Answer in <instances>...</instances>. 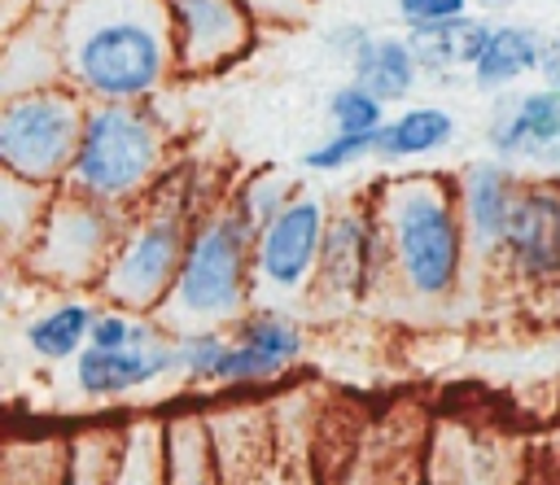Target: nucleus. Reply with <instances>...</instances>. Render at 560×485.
Returning <instances> with one entry per match:
<instances>
[{"label":"nucleus","mask_w":560,"mask_h":485,"mask_svg":"<svg viewBox=\"0 0 560 485\" xmlns=\"http://www.w3.org/2000/svg\"><path fill=\"white\" fill-rule=\"evenodd\" d=\"M254 236L258 227L236 210V201H219L201 210L179 280L158 310L171 332L188 328H232L254 310L258 275H254Z\"/></svg>","instance_id":"nucleus-3"},{"label":"nucleus","mask_w":560,"mask_h":485,"mask_svg":"<svg viewBox=\"0 0 560 485\" xmlns=\"http://www.w3.org/2000/svg\"><path fill=\"white\" fill-rule=\"evenodd\" d=\"M66 476L61 485H109L114 476V459H118V441L122 433H79L66 437Z\"/></svg>","instance_id":"nucleus-26"},{"label":"nucleus","mask_w":560,"mask_h":485,"mask_svg":"<svg viewBox=\"0 0 560 485\" xmlns=\"http://www.w3.org/2000/svg\"><path fill=\"white\" fill-rule=\"evenodd\" d=\"M455 114L442 109V105H407L402 114H394L385 127H381V140H376V162L381 166H402V162H424V157H438L455 144Z\"/></svg>","instance_id":"nucleus-17"},{"label":"nucleus","mask_w":560,"mask_h":485,"mask_svg":"<svg viewBox=\"0 0 560 485\" xmlns=\"http://www.w3.org/2000/svg\"><path fill=\"white\" fill-rule=\"evenodd\" d=\"M516 485H556V481H551L542 468H529V472H521V476H516Z\"/></svg>","instance_id":"nucleus-36"},{"label":"nucleus","mask_w":560,"mask_h":485,"mask_svg":"<svg viewBox=\"0 0 560 485\" xmlns=\"http://www.w3.org/2000/svg\"><path fill=\"white\" fill-rule=\"evenodd\" d=\"M503 262L525 284H556L560 280V175H529L521 184Z\"/></svg>","instance_id":"nucleus-12"},{"label":"nucleus","mask_w":560,"mask_h":485,"mask_svg":"<svg viewBox=\"0 0 560 485\" xmlns=\"http://www.w3.org/2000/svg\"><path fill=\"white\" fill-rule=\"evenodd\" d=\"M88 105L70 83L31 87L0 100V170L35 184V188H66Z\"/></svg>","instance_id":"nucleus-7"},{"label":"nucleus","mask_w":560,"mask_h":485,"mask_svg":"<svg viewBox=\"0 0 560 485\" xmlns=\"http://www.w3.org/2000/svg\"><path fill=\"white\" fill-rule=\"evenodd\" d=\"M328 118H332V131H350V135H376L389 118H385V100H376L368 87H359L354 79L341 83L332 96H328Z\"/></svg>","instance_id":"nucleus-28"},{"label":"nucleus","mask_w":560,"mask_h":485,"mask_svg":"<svg viewBox=\"0 0 560 485\" xmlns=\"http://www.w3.org/2000/svg\"><path fill=\"white\" fill-rule=\"evenodd\" d=\"M92 319H96V306L70 293L26 319V332H22L26 350L39 363H74L92 341Z\"/></svg>","instance_id":"nucleus-21"},{"label":"nucleus","mask_w":560,"mask_h":485,"mask_svg":"<svg viewBox=\"0 0 560 485\" xmlns=\"http://www.w3.org/2000/svg\"><path fill=\"white\" fill-rule=\"evenodd\" d=\"M368 35H372L368 26L350 22V26H332V31L324 35V44H328V48H332V52H337L341 61H350V57H354V52H359V48L368 44Z\"/></svg>","instance_id":"nucleus-33"},{"label":"nucleus","mask_w":560,"mask_h":485,"mask_svg":"<svg viewBox=\"0 0 560 485\" xmlns=\"http://www.w3.org/2000/svg\"><path fill=\"white\" fill-rule=\"evenodd\" d=\"M306 350L302 323L284 310H249L228 328V350L219 367V385H262L284 376Z\"/></svg>","instance_id":"nucleus-13"},{"label":"nucleus","mask_w":560,"mask_h":485,"mask_svg":"<svg viewBox=\"0 0 560 485\" xmlns=\"http://www.w3.org/2000/svg\"><path fill=\"white\" fill-rule=\"evenodd\" d=\"M542 35L525 22H490L472 66H468V79L477 92H508L516 87L525 74H538V61H542Z\"/></svg>","instance_id":"nucleus-16"},{"label":"nucleus","mask_w":560,"mask_h":485,"mask_svg":"<svg viewBox=\"0 0 560 485\" xmlns=\"http://www.w3.org/2000/svg\"><path fill=\"white\" fill-rule=\"evenodd\" d=\"M162 446H166V485H228L219 437L206 415L166 419Z\"/></svg>","instance_id":"nucleus-19"},{"label":"nucleus","mask_w":560,"mask_h":485,"mask_svg":"<svg viewBox=\"0 0 560 485\" xmlns=\"http://www.w3.org/2000/svg\"><path fill=\"white\" fill-rule=\"evenodd\" d=\"M547 170H556V175H560V144H556V153H551V162H547Z\"/></svg>","instance_id":"nucleus-39"},{"label":"nucleus","mask_w":560,"mask_h":485,"mask_svg":"<svg viewBox=\"0 0 560 485\" xmlns=\"http://www.w3.org/2000/svg\"><path fill=\"white\" fill-rule=\"evenodd\" d=\"M394 9H398V22L407 31H416V26H438V22L468 17L472 0H394Z\"/></svg>","instance_id":"nucleus-31"},{"label":"nucleus","mask_w":560,"mask_h":485,"mask_svg":"<svg viewBox=\"0 0 560 485\" xmlns=\"http://www.w3.org/2000/svg\"><path fill=\"white\" fill-rule=\"evenodd\" d=\"M197 188L192 175H166L131 214L122 227V240L96 284V293L109 306H122L131 315H158L179 280L192 227H197Z\"/></svg>","instance_id":"nucleus-4"},{"label":"nucleus","mask_w":560,"mask_h":485,"mask_svg":"<svg viewBox=\"0 0 560 485\" xmlns=\"http://www.w3.org/2000/svg\"><path fill=\"white\" fill-rule=\"evenodd\" d=\"M52 26L66 83L92 105H144L175 74L166 0H66Z\"/></svg>","instance_id":"nucleus-1"},{"label":"nucleus","mask_w":560,"mask_h":485,"mask_svg":"<svg viewBox=\"0 0 560 485\" xmlns=\"http://www.w3.org/2000/svg\"><path fill=\"white\" fill-rule=\"evenodd\" d=\"M556 35H560V26H556Z\"/></svg>","instance_id":"nucleus-40"},{"label":"nucleus","mask_w":560,"mask_h":485,"mask_svg":"<svg viewBox=\"0 0 560 485\" xmlns=\"http://www.w3.org/2000/svg\"><path fill=\"white\" fill-rule=\"evenodd\" d=\"M302 188L293 184V179H284L280 170H262V175H249L241 188H236V210L254 223V227H262L267 218H276L293 197H298Z\"/></svg>","instance_id":"nucleus-30"},{"label":"nucleus","mask_w":560,"mask_h":485,"mask_svg":"<svg viewBox=\"0 0 560 485\" xmlns=\"http://www.w3.org/2000/svg\"><path fill=\"white\" fill-rule=\"evenodd\" d=\"M262 26H298L311 17L315 0H245Z\"/></svg>","instance_id":"nucleus-32"},{"label":"nucleus","mask_w":560,"mask_h":485,"mask_svg":"<svg viewBox=\"0 0 560 485\" xmlns=\"http://www.w3.org/2000/svg\"><path fill=\"white\" fill-rule=\"evenodd\" d=\"M109 485H166V446H162V424H127L114 459Z\"/></svg>","instance_id":"nucleus-24"},{"label":"nucleus","mask_w":560,"mask_h":485,"mask_svg":"<svg viewBox=\"0 0 560 485\" xmlns=\"http://www.w3.org/2000/svg\"><path fill=\"white\" fill-rule=\"evenodd\" d=\"M131 210H114L105 201H92L74 188H57L48 197V210L31 236V245L22 249L18 267L52 288H96L118 240L127 227Z\"/></svg>","instance_id":"nucleus-6"},{"label":"nucleus","mask_w":560,"mask_h":485,"mask_svg":"<svg viewBox=\"0 0 560 485\" xmlns=\"http://www.w3.org/2000/svg\"><path fill=\"white\" fill-rule=\"evenodd\" d=\"M551 4H560V0H551Z\"/></svg>","instance_id":"nucleus-41"},{"label":"nucleus","mask_w":560,"mask_h":485,"mask_svg":"<svg viewBox=\"0 0 560 485\" xmlns=\"http://www.w3.org/2000/svg\"><path fill=\"white\" fill-rule=\"evenodd\" d=\"M328 201L319 192H298L276 218H267L254 236V275L262 297H293L315 284L324 236H328Z\"/></svg>","instance_id":"nucleus-8"},{"label":"nucleus","mask_w":560,"mask_h":485,"mask_svg":"<svg viewBox=\"0 0 560 485\" xmlns=\"http://www.w3.org/2000/svg\"><path fill=\"white\" fill-rule=\"evenodd\" d=\"M424 485H512V481L499 468L494 446L486 450L472 433L442 428L424 463Z\"/></svg>","instance_id":"nucleus-23"},{"label":"nucleus","mask_w":560,"mask_h":485,"mask_svg":"<svg viewBox=\"0 0 560 485\" xmlns=\"http://www.w3.org/2000/svg\"><path fill=\"white\" fill-rule=\"evenodd\" d=\"M538 79H542V87H551V92H560V35H551V39L542 44V61H538Z\"/></svg>","instance_id":"nucleus-34"},{"label":"nucleus","mask_w":560,"mask_h":485,"mask_svg":"<svg viewBox=\"0 0 560 485\" xmlns=\"http://www.w3.org/2000/svg\"><path fill=\"white\" fill-rule=\"evenodd\" d=\"M486 31H490V17L468 13V17H455V22H438V26H416V31H407V39L416 48V61H420L424 79H451V70L472 66Z\"/></svg>","instance_id":"nucleus-22"},{"label":"nucleus","mask_w":560,"mask_h":485,"mask_svg":"<svg viewBox=\"0 0 560 485\" xmlns=\"http://www.w3.org/2000/svg\"><path fill=\"white\" fill-rule=\"evenodd\" d=\"M346 66H350V79L359 87H368L385 105L407 100L416 92V83L424 79L420 74V61H416V48H411L407 35H368V44Z\"/></svg>","instance_id":"nucleus-18"},{"label":"nucleus","mask_w":560,"mask_h":485,"mask_svg":"<svg viewBox=\"0 0 560 485\" xmlns=\"http://www.w3.org/2000/svg\"><path fill=\"white\" fill-rule=\"evenodd\" d=\"M368 485H424V468L420 472H398V468H385V472H376V476H368Z\"/></svg>","instance_id":"nucleus-35"},{"label":"nucleus","mask_w":560,"mask_h":485,"mask_svg":"<svg viewBox=\"0 0 560 485\" xmlns=\"http://www.w3.org/2000/svg\"><path fill=\"white\" fill-rule=\"evenodd\" d=\"M381 218L389 280L411 301H446L472 262L455 179L442 170H389L368 184Z\"/></svg>","instance_id":"nucleus-2"},{"label":"nucleus","mask_w":560,"mask_h":485,"mask_svg":"<svg viewBox=\"0 0 560 485\" xmlns=\"http://www.w3.org/2000/svg\"><path fill=\"white\" fill-rule=\"evenodd\" d=\"M179 74H223L258 39V17L245 0H166Z\"/></svg>","instance_id":"nucleus-10"},{"label":"nucleus","mask_w":560,"mask_h":485,"mask_svg":"<svg viewBox=\"0 0 560 485\" xmlns=\"http://www.w3.org/2000/svg\"><path fill=\"white\" fill-rule=\"evenodd\" d=\"M66 83V61L57 44L52 22H31L26 31H13L4 44V66H0V96H18L31 87H52Z\"/></svg>","instance_id":"nucleus-20"},{"label":"nucleus","mask_w":560,"mask_h":485,"mask_svg":"<svg viewBox=\"0 0 560 485\" xmlns=\"http://www.w3.org/2000/svg\"><path fill=\"white\" fill-rule=\"evenodd\" d=\"M262 485H289V476H280V468H271V472H267V481H262Z\"/></svg>","instance_id":"nucleus-38"},{"label":"nucleus","mask_w":560,"mask_h":485,"mask_svg":"<svg viewBox=\"0 0 560 485\" xmlns=\"http://www.w3.org/2000/svg\"><path fill=\"white\" fill-rule=\"evenodd\" d=\"M74 389L92 402H114V398H131L153 389L166 376H179V354H175V332L162 323L153 328L144 341L122 345V350H101L88 345L74 363Z\"/></svg>","instance_id":"nucleus-11"},{"label":"nucleus","mask_w":560,"mask_h":485,"mask_svg":"<svg viewBox=\"0 0 560 485\" xmlns=\"http://www.w3.org/2000/svg\"><path fill=\"white\" fill-rule=\"evenodd\" d=\"M490 157H503L512 166H547L560 144V92L529 87L512 100H503L486 127Z\"/></svg>","instance_id":"nucleus-15"},{"label":"nucleus","mask_w":560,"mask_h":485,"mask_svg":"<svg viewBox=\"0 0 560 485\" xmlns=\"http://www.w3.org/2000/svg\"><path fill=\"white\" fill-rule=\"evenodd\" d=\"M66 446L57 437H31V441H13L4 454V472L0 485H61L66 476Z\"/></svg>","instance_id":"nucleus-25"},{"label":"nucleus","mask_w":560,"mask_h":485,"mask_svg":"<svg viewBox=\"0 0 560 485\" xmlns=\"http://www.w3.org/2000/svg\"><path fill=\"white\" fill-rule=\"evenodd\" d=\"M166 175H171V135L149 100L88 105L83 140L66 188L105 201L114 210H136Z\"/></svg>","instance_id":"nucleus-5"},{"label":"nucleus","mask_w":560,"mask_h":485,"mask_svg":"<svg viewBox=\"0 0 560 485\" xmlns=\"http://www.w3.org/2000/svg\"><path fill=\"white\" fill-rule=\"evenodd\" d=\"M385 280H389L385 236H381V218L372 210V197L363 188L354 201L332 210L328 236H324V253H319V271H315L311 288H319L324 297L350 306V301L372 297Z\"/></svg>","instance_id":"nucleus-9"},{"label":"nucleus","mask_w":560,"mask_h":485,"mask_svg":"<svg viewBox=\"0 0 560 485\" xmlns=\"http://www.w3.org/2000/svg\"><path fill=\"white\" fill-rule=\"evenodd\" d=\"M512 0H472V9L481 13V17H490V13H503Z\"/></svg>","instance_id":"nucleus-37"},{"label":"nucleus","mask_w":560,"mask_h":485,"mask_svg":"<svg viewBox=\"0 0 560 485\" xmlns=\"http://www.w3.org/2000/svg\"><path fill=\"white\" fill-rule=\"evenodd\" d=\"M223 350H228V328H188V332H175V354H179V376L184 380L219 385Z\"/></svg>","instance_id":"nucleus-27"},{"label":"nucleus","mask_w":560,"mask_h":485,"mask_svg":"<svg viewBox=\"0 0 560 485\" xmlns=\"http://www.w3.org/2000/svg\"><path fill=\"white\" fill-rule=\"evenodd\" d=\"M376 140H381V131H376V135L332 131V135H324L319 144H311V149L302 153V170H315V175H341V170H350V166L376 157Z\"/></svg>","instance_id":"nucleus-29"},{"label":"nucleus","mask_w":560,"mask_h":485,"mask_svg":"<svg viewBox=\"0 0 560 485\" xmlns=\"http://www.w3.org/2000/svg\"><path fill=\"white\" fill-rule=\"evenodd\" d=\"M521 184H525V175H516V166L503 157H477L455 175L459 214H464L468 249L477 262L503 258V240H508V223H512Z\"/></svg>","instance_id":"nucleus-14"}]
</instances>
